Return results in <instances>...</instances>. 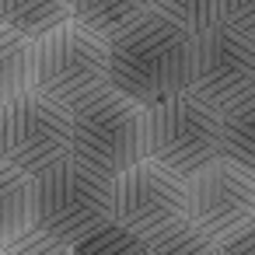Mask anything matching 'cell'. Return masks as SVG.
Wrapping results in <instances>:
<instances>
[{"label":"cell","instance_id":"5b68a950","mask_svg":"<svg viewBox=\"0 0 255 255\" xmlns=\"http://www.w3.org/2000/svg\"><path fill=\"white\" fill-rule=\"evenodd\" d=\"M105 84H112V42L102 39L98 32L84 28L81 21H67L35 39L32 49L35 91L74 109Z\"/></svg>","mask_w":255,"mask_h":255},{"label":"cell","instance_id":"6da1fadb","mask_svg":"<svg viewBox=\"0 0 255 255\" xmlns=\"http://www.w3.org/2000/svg\"><path fill=\"white\" fill-rule=\"evenodd\" d=\"M189 67L192 35L157 11L112 42V88L126 91L140 105L189 91Z\"/></svg>","mask_w":255,"mask_h":255},{"label":"cell","instance_id":"8992f818","mask_svg":"<svg viewBox=\"0 0 255 255\" xmlns=\"http://www.w3.org/2000/svg\"><path fill=\"white\" fill-rule=\"evenodd\" d=\"M74 154V109L25 88L0 102V161L39 175Z\"/></svg>","mask_w":255,"mask_h":255},{"label":"cell","instance_id":"277c9868","mask_svg":"<svg viewBox=\"0 0 255 255\" xmlns=\"http://www.w3.org/2000/svg\"><path fill=\"white\" fill-rule=\"evenodd\" d=\"M143 119L147 105L129 98L126 91L105 84L74 105V154L88 168L116 178L136 161L147 157L143 147Z\"/></svg>","mask_w":255,"mask_h":255},{"label":"cell","instance_id":"ba28073f","mask_svg":"<svg viewBox=\"0 0 255 255\" xmlns=\"http://www.w3.org/2000/svg\"><path fill=\"white\" fill-rule=\"evenodd\" d=\"M189 91L227 112L255 95V35L220 21L192 35Z\"/></svg>","mask_w":255,"mask_h":255},{"label":"cell","instance_id":"e0dca14e","mask_svg":"<svg viewBox=\"0 0 255 255\" xmlns=\"http://www.w3.org/2000/svg\"><path fill=\"white\" fill-rule=\"evenodd\" d=\"M147 248H150V255H220V241H213L210 234H203L189 220L150 238Z\"/></svg>","mask_w":255,"mask_h":255},{"label":"cell","instance_id":"7c38bea8","mask_svg":"<svg viewBox=\"0 0 255 255\" xmlns=\"http://www.w3.org/2000/svg\"><path fill=\"white\" fill-rule=\"evenodd\" d=\"M35 227V199L32 175L0 161V241Z\"/></svg>","mask_w":255,"mask_h":255},{"label":"cell","instance_id":"5bb4252c","mask_svg":"<svg viewBox=\"0 0 255 255\" xmlns=\"http://www.w3.org/2000/svg\"><path fill=\"white\" fill-rule=\"evenodd\" d=\"M224 157L255 171V95L224 112Z\"/></svg>","mask_w":255,"mask_h":255},{"label":"cell","instance_id":"3957f363","mask_svg":"<svg viewBox=\"0 0 255 255\" xmlns=\"http://www.w3.org/2000/svg\"><path fill=\"white\" fill-rule=\"evenodd\" d=\"M143 147L147 157L164 168L192 178L217 157H224V112L196 98L192 91H178L147 105L143 119Z\"/></svg>","mask_w":255,"mask_h":255},{"label":"cell","instance_id":"ac0fdd59","mask_svg":"<svg viewBox=\"0 0 255 255\" xmlns=\"http://www.w3.org/2000/svg\"><path fill=\"white\" fill-rule=\"evenodd\" d=\"M0 255H74V248L32 227V231H21L7 241H0Z\"/></svg>","mask_w":255,"mask_h":255},{"label":"cell","instance_id":"2e32d148","mask_svg":"<svg viewBox=\"0 0 255 255\" xmlns=\"http://www.w3.org/2000/svg\"><path fill=\"white\" fill-rule=\"evenodd\" d=\"M74 255H150V248L140 234H133L123 224L109 220L98 231H91L88 238H81L74 245Z\"/></svg>","mask_w":255,"mask_h":255},{"label":"cell","instance_id":"52a82bcc","mask_svg":"<svg viewBox=\"0 0 255 255\" xmlns=\"http://www.w3.org/2000/svg\"><path fill=\"white\" fill-rule=\"evenodd\" d=\"M112 220L143 241L189 220V178L154 157L136 161L112 178Z\"/></svg>","mask_w":255,"mask_h":255},{"label":"cell","instance_id":"30bf717a","mask_svg":"<svg viewBox=\"0 0 255 255\" xmlns=\"http://www.w3.org/2000/svg\"><path fill=\"white\" fill-rule=\"evenodd\" d=\"M154 11V0H74V21L116 42Z\"/></svg>","mask_w":255,"mask_h":255},{"label":"cell","instance_id":"d6986e66","mask_svg":"<svg viewBox=\"0 0 255 255\" xmlns=\"http://www.w3.org/2000/svg\"><path fill=\"white\" fill-rule=\"evenodd\" d=\"M224 21L255 35V0H224Z\"/></svg>","mask_w":255,"mask_h":255},{"label":"cell","instance_id":"9a60e30c","mask_svg":"<svg viewBox=\"0 0 255 255\" xmlns=\"http://www.w3.org/2000/svg\"><path fill=\"white\" fill-rule=\"evenodd\" d=\"M154 11L189 35H199L224 21V0H154Z\"/></svg>","mask_w":255,"mask_h":255},{"label":"cell","instance_id":"4fadbf2b","mask_svg":"<svg viewBox=\"0 0 255 255\" xmlns=\"http://www.w3.org/2000/svg\"><path fill=\"white\" fill-rule=\"evenodd\" d=\"M32 49L35 39L14 28H0V98L32 88Z\"/></svg>","mask_w":255,"mask_h":255},{"label":"cell","instance_id":"7a4b0ae2","mask_svg":"<svg viewBox=\"0 0 255 255\" xmlns=\"http://www.w3.org/2000/svg\"><path fill=\"white\" fill-rule=\"evenodd\" d=\"M32 199L35 227L70 248L112 220V178L77 157L32 175Z\"/></svg>","mask_w":255,"mask_h":255},{"label":"cell","instance_id":"8fae6325","mask_svg":"<svg viewBox=\"0 0 255 255\" xmlns=\"http://www.w3.org/2000/svg\"><path fill=\"white\" fill-rule=\"evenodd\" d=\"M0 21L28 39H39L74 21V0H0Z\"/></svg>","mask_w":255,"mask_h":255},{"label":"cell","instance_id":"ffe728a7","mask_svg":"<svg viewBox=\"0 0 255 255\" xmlns=\"http://www.w3.org/2000/svg\"><path fill=\"white\" fill-rule=\"evenodd\" d=\"M220 255H255V227H248V231H241L238 238L224 241V245H220Z\"/></svg>","mask_w":255,"mask_h":255},{"label":"cell","instance_id":"9c48e42d","mask_svg":"<svg viewBox=\"0 0 255 255\" xmlns=\"http://www.w3.org/2000/svg\"><path fill=\"white\" fill-rule=\"evenodd\" d=\"M189 224L220 245L255 227V171L231 157L196 171L189 178Z\"/></svg>","mask_w":255,"mask_h":255}]
</instances>
